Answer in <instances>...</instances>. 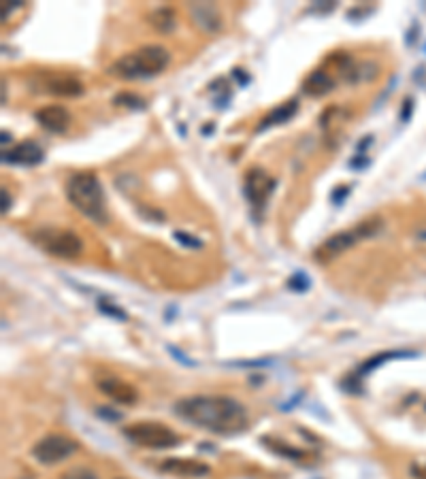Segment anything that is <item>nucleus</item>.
<instances>
[{
  "mask_svg": "<svg viewBox=\"0 0 426 479\" xmlns=\"http://www.w3.org/2000/svg\"><path fill=\"white\" fill-rule=\"evenodd\" d=\"M182 420L215 435H237L249 424L247 409L231 396H190L175 402Z\"/></svg>",
  "mask_w": 426,
  "mask_h": 479,
  "instance_id": "1",
  "label": "nucleus"
},
{
  "mask_svg": "<svg viewBox=\"0 0 426 479\" xmlns=\"http://www.w3.org/2000/svg\"><path fill=\"white\" fill-rule=\"evenodd\" d=\"M66 196L70 200V205L94 224L105 226L109 222L105 190L94 173L90 170L72 173L66 182Z\"/></svg>",
  "mask_w": 426,
  "mask_h": 479,
  "instance_id": "2",
  "label": "nucleus"
},
{
  "mask_svg": "<svg viewBox=\"0 0 426 479\" xmlns=\"http://www.w3.org/2000/svg\"><path fill=\"white\" fill-rule=\"evenodd\" d=\"M168 62L171 54L162 45H143L115 60L109 66V72L119 79H149L166 70Z\"/></svg>",
  "mask_w": 426,
  "mask_h": 479,
  "instance_id": "3",
  "label": "nucleus"
},
{
  "mask_svg": "<svg viewBox=\"0 0 426 479\" xmlns=\"http://www.w3.org/2000/svg\"><path fill=\"white\" fill-rule=\"evenodd\" d=\"M382 226H384V222L380 217H369V219L358 222L352 231H341V233L329 237L316 249L318 262H329V260L337 258L339 254H343V251H347L349 247H354L356 243L375 237L382 231Z\"/></svg>",
  "mask_w": 426,
  "mask_h": 479,
  "instance_id": "4",
  "label": "nucleus"
},
{
  "mask_svg": "<svg viewBox=\"0 0 426 479\" xmlns=\"http://www.w3.org/2000/svg\"><path fill=\"white\" fill-rule=\"evenodd\" d=\"M32 243L47 251L49 256L62 258V260H75L81 256L84 241L77 233L66 228H54V226H45L30 235Z\"/></svg>",
  "mask_w": 426,
  "mask_h": 479,
  "instance_id": "5",
  "label": "nucleus"
},
{
  "mask_svg": "<svg viewBox=\"0 0 426 479\" xmlns=\"http://www.w3.org/2000/svg\"><path fill=\"white\" fill-rule=\"evenodd\" d=\"M124 437L145 449H171L180 445L182 437L160 422H137L124 428Z\"/></svg>",
  "mask_w": 426,
  "mask_h": 479,
  "instance_id": "6",
  "label": "nucleus"
},
{
  "mask_svg": "<svg viewBox=\"0 0 426 479\" xmlns=\"http://www.w3.org/2000/svg\"><path fill=\"white\" fill-rule=\"evenodd\" d=\"M77 449H79V445L72 439H68L64 435H49V437H43L41 441L35 443L32 456L37 462L52 467V465H58V462H64L66 458H70Z\"/></svg>",
  "mask_w": 426,
  "mask_h": 479,
  "instance_id": "7",
  "label": "nucleus"
},
{
  "mask_svg": "<svg viewBox=\"0 0 426 479\" xmlns=\"http://www.w3.org/2000/svg\"><path fill=\"white\" fill-rule=\"evenodd\" d=\"M32 86L37 92L62 96V98H75L84 94V84L77 77H72V75H64V72H39L32 79Z\"/></svg>",
  "mask_w": 426,
  "mask_h": 479,
  "instance_id": "8",
  "label": "nucleus"
},
{
  "mask_svg": "<svg viewBox=\"0 0 426 479\" xmlns=\"http://www.w3.org/2000/svg\"><path fill=\"white\" fill-rule=\"evenodd\" d=\"M243 190H245V198L249 200V205L254 207V211L264 209L269 196L275 190V179L262 168H249L245 175L243 182Z\"/></svg>",
  "mask_w": 426,
  "mask_h": 479,
  "instance_id": "9",
  "label": "nucleus"
},
{
  "mask_svg": "<svg viewBox=\"0 0 426 479\" xmlns=\"http://www.w3.org/2000/svg\"><path fill=\"white\" fill-rule=\"evenodd\" d=\"M45 160V151L35 141H23L13 145L11 149L3 151L5 164H17V166H37Z\"/></svg>",
  "mask_w": 426,
  "mask_h": 479,
  "instance_id": "10",
  "label": "nucleus"
},
{
  "mask_svg": "<svg viewBox=\"0 0 426 479\" xmlns=\"http://www.w3.org/2000/svg\"><path fill=\"white\" fill-rule=\"evenodd\" d=\"M35 119H37V124L41 126L43 130L54 133V135L66 133L68 126H70V113H68V109L62 107V105H47V107H41V109L35 113Z\"/></svg>",
  "mask_w": 426,
  "mask_h": 479,
  "instance_id": "11",
  "label": "nucleus"
},
{
  "mask_svg": "<svg viewBox=\"0 0 426 479\" xmlns=\"http://www.w3.org/2000/svg\"><path fill=\"white\" fill-rule=\"evenodd\" d=\"M160 471L166 475L175 477H186V479H198V477H207L211 473L209 465L192 460V458H166L160 465Z\"/></svg>",
  "mask_w": 426,
  "mask_h": 479,
  "instance_id": "12",
  "label": "nucleus"
},
{
  "mask_svg": "<svg viewBox=\"0 0 426 479\" xmlns=\"http://www.w3.org/2000/svg\"><path fill=\"white\" fill-rule=\"evenodd\" d=\"M98 388L103 394H107L111 400L119 402V405H135L139 400V392L128 382L119 380V377H105L98 382Z\"/></svg>",
  "mask_w": 426,
  "mask_h": 479,
  "instance_id": "13",
  "label": "nucleus"
},
{
  "mask_svg": "<svg viewBox=\"0 0 426 479\" xmlns=\"http://www.w3.org/2000/svg\"><path fill=\"white\" fill-rule=\"evenodd\" d=\"M190 15L194 26H198L203 32H217L222 28V15L215 5L211 3H192L190 5Z\"/></svg>",
  "mask_w": 426,
  "mask_h": 479,
  "instance_id": "14",
  "label": "nucleus"
},
{
  "mask_svg": "<svg viewBox=\"0 0 426 479\" xmlns=\"http://www.w3.org/2000/svg\"><path fill=\"white\" fill-rule=\"evenodd\" d=\"M337 81L333 79V75L329 70L324 68H318V70H311L305 81H303V92L309 94V96H324L329 94L331 90H335Z\"/></svg>",
  "mask_w": 426,
  "mask_h": 479,
  "instance_id": "15",
  "label": "nucleus"
},
{
  "mask_svg": "<svg viewBox=\"0 0 426 479\" xmlns=\"http://www.w3.org/2000/svg\"><path fill=\"white\" fill-rule=\"evenodd\" d=\"M296 111H298V103H296V100H290V103H286V105L275 107L273 111H269L262 117L258 130H264V128H271V126H278V124H284V121L292 119L296 115Z\"/></svg>",
  "mask_w": 426,
  "mask_h": 479,
  "instance_id": "16",
  "label": "nucleus"
},
{
  "mask_svg": "<svg viewBox=\"0 0 426 479\" xmlns=\"http://www.w3.org/2000/svg\"><path fill=\"white\" fill-rule=\"evenodd\" d=\"M418 356V351H412V349H392V351H384V354H378V356H373L369 358L360 369H358V375H365L373 369H378L380 364L388 362V360H394V358H414Z\"/></svg>",
  "mask_w": 426,
  "mask_h": 479,
  "instance_id": "17",
  "label": "nucleus"
},
{
  "mask_svg": "<svg viewBox=\"0 0 426 479\" xmlns=\"http://www.w3.org/2000/svg\"><path fill=\"white\" fill-rule=\"evenodd\" d=\"M149 21L154 23V28L162 35H168L175 30V26H177V19H175V11L168 9V7H162V9H156L152 15H149Z\"/></svg>",
  "mask_w": 426,
  "mask_h": 479,
  "instance_id": "18",
  "label": "nucleus"
},
{
  "mask_svg": "<svg viewBox=\"0 0 426 479\" xmlns=\"http://www.w3.org/2000/svg\"><path fill=\"white\" fill-rule=\"evenodd\" d=\"M262 443H264L269 449H273L275 453H280V456H286V458H290V460H303V458H307V453H305V451L294 449V447H290L288 443L275 441V439H271V437H264V439H262Z\"/></svg>",
  "mask_w": 426,
  "mask_h": 479,
  "instance_id": "19",
  "label": "nucleus"
},
{
  "mask_svg": "<svg viewBox=\"0 0 426 479\" xmlns=\"http://www.w3.org/2000/svg\"><path fill=\"white\" fill-rule=\"evenodd\" d=\"M115 105H122V107H130V109H143L145 107V100L135 96V94H119L115 96Z\"/></svg>",
  "mask_w": 426,
  "mask_h": 479,
  "instance_id": "20",
  "label": "nucleus"
},
{
  "mask_svg": "<svg viewBox=\"0 0 426 479\" xmlns=\"http://www.w3.org/2000/svg\"><path fill=\"white\" fill-rule=\"evenodd\" d=\"M98 309L103 311L105 315H109V317H115V320H128L126 311H122L117 305H113V302H109V300H98Z\"/></svg>",
  "mask_w": 426,
  "mask_h": 479,
  "instance_id": "21",
  "label": "nucleus"
},
{
  "mask_svg": "<svg viewBox=\"0 0 426 479\" xmlns=\"http://www.w3.org/2000/svg\"><path fill=\"white\" fill-rule=\"evenodd\" d=\"M288 286H290L292 290H296V292H305L311 284H309V280H307L305 273H294V275L290 277Z\"/></svg>",
  "mask_w": 426,
  "mask_h": 479,
  "instance_id": "22",
  "label": "nucleus"
},
{
  "mask_svg": "<svg viewBox=\"0 0 426 479\" xmlns=\"http://www.w3.org/2000/svg\"><path fill=\"white\" fill-rule=\"evenodd\" d=\"M62 479H98L90 469H70Z\"/></svg>",
  "mask_w": 426,
  "mask_h": 479,
  "instance_id": "23",
  "label": "nucleus"
},
{
  "mask_svg": "<svg viewBox=\"0 0 426 479\" xmlns=\"http://www.w3.org/2000/svg\"><path fill=\"white\" fill-rule=\"evenodd\" d=\"M409 473L414 479H426V460H416L409 467Z\"/></svg>",
  "mask_w": 426,
  "mask_h": 479,
  "instance_id": "24",
  "label": "nucleus"
},
{
  "mask_svg": "<svg viewBox=\"0 0 426 479\" xmlns=\"http://www.w3.org/2000/svg\"><path fill=\"white\" fill-rule=\"evenodd\" d=\"M175 239H177L180 243H184V245H188V247H200V245H203V243H200L198 239H194V237H188L186 233H175Z\"/></svg>",
  "mask_w": 426,
  "mask_h": 479,
  "instance_id": "25",
  "label": "nucleus"
},
{
  "mask_svg": "<svg viewBox=\"0 0 426 479\" xmlns=\"http://www.w3.org/2000/svg\"><path fill=\"white\" fill-rule=\"evenodd\" d=\"M96 413H98L100 418H105V420H111V422L122 420V413H113V409H107V407H98Z\"/></svg>",
  "mask_w": 426,
  "mask_h": 479,
  "instance_id": "26",
  "label": "nucleus"
},
{
  "mask_svg": "<svg viewBox=\"0 0 426 479\" xmlns=\"http://www.w3.org/2000/svg\"><path fill=\"white\" fill-rule=\"evenodd\" d=\"M414 239H416V243H418L422 249H426V226H422V228H418V231H416Z\"/></svg>",
  "mask_w": 426,
  "mask_h": 479,
  "instance_id": "27",
  "label": "nucleus"
},
{
  "mask_svg": "<svg viewBox=\"0 0 426 479\" xmlns=\"http://www.w3.org/2000/svg\"><path fill=\"white\" fill-rule=\"evenodd\" d=\"M347 194H349V188H347V186H341V188H337V192H333L331 198H333V203L339 205L341 200H343V196H347Z\"/></svg>",
  "mask_w": 426,
  "mask_h": 479,
  "instance_id": "28",
  "label": "nucleus"
},
{
  "mask_svg": "<svg viewBox=\"0 0 426 479\" xmlns=\"http://www.w3.org/2000/svg\"><path fill=\"white\" fill-rule=\"evenodd\" d=\"M0 194H3V213H7V211L11 209V203H13V200H11V196H9V190H7V188L0 190Z\"/></svg>",
  "mask_w": 426,
  "mask_h": 479,
  "instance_id": "29",
  "label": "nucleus"
},
{
  "mask_svg": "<svg viewBox=\"0 0 426 479\" xmlns=\"http://www.w3.org/2000/svg\"><path fill=\"white\" fill-rule=\"evenodd\" d=\"M412 109H414V100L412 98H405V105H403V115H400V119L407 121L409 115H412Z\"/></svg>",
  "mask_w": 426,
  "mask_h": 479,
  "instance_id": "30",
  "label": "nucleus"
},
{
  "mask_svg": "<svg viewBox=\"0 0 426 479\" xmlns=\"http://www.w3.org/2000/svg\"><path fill=\"white\" fill-rule=\"evenodd\" d=\"M422 179H426V173H424V175H422Z\"/></svg>",
  "mask_w": 426,
  "mask_h": 479,
  "instance_id": "31",
  "label": "nucleus"
},
{
  "mask_svg": "<svg viewBox=\"0 0 426 479\" xmlns=\"http://www.w3.org/2000/svg\"><path fill=\"white\" fill-rule=\"evenodd\" d=\"M424 54H426V45H424Z\"/></svg>",
  "mask_w": 426,
  "mask_h": 479,
  "instance_id": "32",
  "label": "nucleus"
},
{
  "mask_svg": "<svg viewBox=\"0 0 426 479\" xmlns=\"http://www.w3.org/2000/svg\"><path fill=\"white\" fill-rule=\"evenodd\" d=\"M117 479H124V477H117Z\"/></svg>",
  "mask_w": 426,
  "mask_h": 479,
  "instance_id": "33",
  "label": "nucleus"
}]
</instances>
